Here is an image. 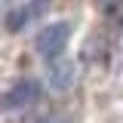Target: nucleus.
<instances>
[{
    "mask_svg": "<svg viewBox=\"0 0 123 123\" xmlns=\"http://www.w3.org/2000/svg\"><path fill=\"white\" fill-rule=\"evenodd\" d=\"M68 40H71V25L68 22H52V25H46V28L37 31L34 49L43 59H59L65 52V46H68Z\"/></svg>",
    "mask_w": 123,
    "mask_h": 123,
    "instance_id": "f257e3e1",
    "label": "nucleus"
},
{
    "mask_svg": "<svg viewBox=\"0 0 123 123\" xmlns=\"http://www.w3.org/2000/svg\"><path fill=\"white\" fill-rule=\"evenodd\" d=\"M40 98V83L37 80H18L12 89L3 92V98H0V111H15V108H25L31 102H37Z\"/></svg>",
    "mask_w": 123,
    "mask_h": 123,
    "instance_id": "f03ea898",
    "label": "nucleus"
},
{
    "mask_svg": "<svg viewBox=\"0 0 123 123\" xmlns=\"http://www.w3.org/2000/svg\"><path fill=\"white\" fill-rule=\"evenodd\" d=\"M46 6H49V0H28V3L9 9V12H6V31H22L31 18H37V15L43 12Z\"/></svg>",
    "mask_w": 123,
    "mask_h": 123,
    "instance_id": "7ed1b4c3",
    "label": "nucleus"
},
{
    "mask_svg": "<svg viewBox=\"0 0 123 123\" xmlns=\"http://www.w3.org/2000/svg\"><path fill=\"white\" fill-rule=\"evenodd\" d=\"M102 6H105L108 15H114V9H117V0H102Z\"/></svg>",
    "mask_w": 123,
    "mask_h": 123,
    "instance_id": "20e7f679",
    "label": "nucleus"
}]
</instances>
